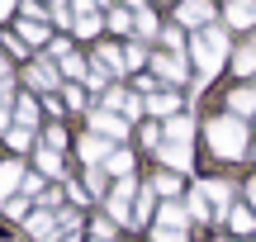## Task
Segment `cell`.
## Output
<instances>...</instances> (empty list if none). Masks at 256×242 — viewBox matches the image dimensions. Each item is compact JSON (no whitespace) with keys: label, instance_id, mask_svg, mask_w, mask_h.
<instances>
[{"label":"cell","instance_id":"obj_1","mask_svg":"<svg viewBox=\"0 0 256 242\" xmlns=\"http://www.w3.org/2000/svg\"><path fill=\"white\" fill-rule=\"evenodd\" d=\"M209 133H214V138H218V142H214V148H218L223 157H238V152H242V133L232 128V124H214Z\"/></svg>","mask_w":256,"mask_h":242},{"label":"cell","instance_id":"obj_2","mask_svg":"<svg viewBox=\"0 0 256 242\" xmlns=\"http://www.w3.org/2000/svg\"><path fill=\"white\" fill-rule=\"evenodd\" d=\"M104 152H110V142H100V138H86V148H81V157H86V162H100Z\"/></svg>","mask_w":256,"mask_h":242},{"label":"cell","instance_id":"obj_3","mask_svg":"<svg viewBox=\"0 0 256 242\" xmlns=\"http://www.w3.org/2000/svg\"><path fill=\"white\" fill-rule=\"evenodd\" d=\"M232 228H238V233H252V228H256L252 209H232Z\"/></svg>","mask_w":256,"mask_h":242},{"label":"cell","instance_id":"obj_4","mask_svg":"<svg viewBox=\"0 0 256 242\" xmlns=\"http://www.w3.org/2000/svg\"><path fill=\"white\" fill-rule=\"evenodd\" d=\"M19 180H24V176H19V166H0V195H5V190H14Z\"/></svg>","mask_w":256,"mask_h":242},{"label":"cell","instance_id":"obj_5","mask_svg":"<svg viewBox=\"0 0 256 242\" xmlns=\"http://www.w3.org/2000/svg\"><path fill=\"white\" fill-rule=\"evenodd\" d=\"M232 110H238V114H252L256 110V95L252 90H238V95H232Z\"/></svg>","mask_w":256,"mask_h":242},{"label":"cell","instance_id":"obj_6","mask_svg":"<svg viewBox=\"0 0 256 242\" xmlns=\"http://www.w3.org/2000/svg\"><path fill=\"white\" fill-rule=\"evenodd\" d=\"M162 157H166V162H176V166H190V152H185V148H166Z\"/></svg>","mask_w":256,"mask_h":242},{"label":"cell","instance_id":"obj_7","mask_svg":"<svg viewBox=\"0 0 256 242\" xmlns=\"http://www.w3.org/2000/svg\"><path fill=\"white\" fill-rule=\"evenodd\" d=\"M86 190H90V195H104V176H100V171H90V176H86Z\"/></svg>","mask_w":256,"mask_h":242},{"label":"cell","instance_id":"obj_8","mask_svg":"<svg viewBox=\"0 0 256 242\" xmlns=\"http://www.w3.org/2000/svg\"><path fill=\"white\" fill-rule=\"evenodd\" d=\"M156 190H162V195H176V190H180V180H176V176H156Z\"/></svg>","mask_w":256,"mask_h":242},{"label":"cell","instance_id":"obj_9","mask_svg":"<svg viewBox=\"0 0 256 242\" xmlns=\"http://www.w3.org/2000/svg\"><path fill=\"white\" fill-rule=\"evenodd\" d=\"M156 242H185V238H180V233H171V228H166V233L156 238Z\"/></svg>","mask_w":256,"mask_h":242},{"label":"cell","instance_id":"obj_10","mask_svg":"<svg viewBox=\"0 0 256 242\" xmlns=\"http://www.w3.org/2000/svg\"><path fill=\"white\" fill-rule=\"evenodd\" d=\"M252 200H256V180H252Z\"/></svg>","mask_w":256,"mask_h":242}]
</instances>
